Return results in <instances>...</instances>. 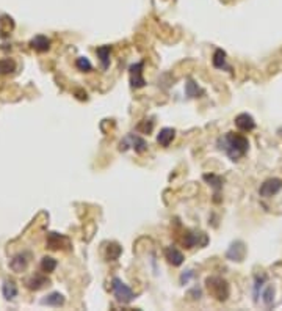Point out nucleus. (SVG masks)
<instances>
[{
	"instance_id": "1",
	"label": "nucleus",
	"mask_w": 282,
	"mask_h": 311,
	"mask_svg": "<svg viewBox=\"0 0 282 311\" xmlns=\"http://www.w3.org/2000/svg\"><path fill=\"white\" fill-rule=\"evenodd\" d=\"M218 148L229 156L231 161H238L240 157H243L248 149H250V142L248 138L241 134H234V132H227L226 135L218 138Z\"/></svg>"
},
{
	"instance_id": "2",
	"label": "nucleus",
	"mask_w": 282,
	"mask_h": 311,
	"mask_svg": "<svg viewBox=\"0 0 282 311\" xmlns=\"http://www.w3.org/2000/svg\"><path fill=\"white\" fill-rule=\"evenodd\" d=\"M205 286H207V291H209V294L219 302L227 300V297L231 294L229 284H227L226 280L221 278V277H209V278L205 280Z\"/></svg>"
},
{
	"instance_id": "3",
	"label": "nucleus",
	"mask_w": 282,
	"mask_h": 311,
	"mask_svg": "<svg viewBox=\"0 0 282 311\" xmlns=\"http://www.w3.org/2000/svg\"><path fill=\"white\" fill-rule=\"evenodd\" d=\"M111 289H113V294H115V297H116V300L121 302V303H130L133 299H135L133 291L127 286L125 283L121 281L119 278H113Z\"/></svg>"
},
{
	"instance_id": "4",
	"label": "nucleus",
	"mask_w": 282,
	"mask_h": 311,
	"mask_svg": "<svg viewBox=\"0 0 282 311\" xmlns=\"http://www.w3.org/2000/svg\"><path fill=\"white\" fill-rule=\"evenodd\" d=\"M281 189H282V180H279V178H271V180H266L262 184L259 189V194L260 196L270 198L273 195H276Z\"/></svg>"
},
{
	"instance_id": "5",
	"label": "nucleus",
	"mask_w": 282,
	"mask_h": 311,
	"mask_svg": "<svg viewBox=\"0 0 282 311\" xmlns=\"http://www.w3.org/2000/svg\"><path fill=\"white\" fill-rule=\"evenodd\" d=\"M143 66H144L143 62L130 66V69H129L130 71V83L133 88H143L146 85V81L143 77Z\"/></svg>"
},
{
	"instance_id": "6",
	"label": "nucleus",
	"mask_w": 282,
	"mask_h": 311,
	"mask_svg": "<svg viewBox=\"0 0 282 311\" xmlns=\"http://www.w3.org/2000/svg\"><path fill=\"white\" fill-rule=\"evenodd\" d=\"M245 253H246V248H245V244L243 242H234L232 246L229 247V250H227V253L226 256L229 258V260L232 261H241L245 258Z\"/></svg>"
},
{
	"instance_id": "7",
	"label": "nucleus",
	"mask_w": 282,
	"mask_h": 311,
	"mask_svg": "<svg viewBox=\"0 0 282 311\" xmlns=\"http://www.w3.org/2000/svg\"><path fill=\"white\" fill-rule=\"evenodd\" d=\"M235 126L243 131V132H250L256 128V121H254V118L248 114H240L237 118H235Z\"/></svg>"
},
{
	"instance_id": "8",
	"label": "nucleus",
	"mask_w": 282,
	"mask_h": 311,
	"mask_svg": "<svg viewBox=\"0 0 282 311\" xmlns=\"http://www.w3.org/2000/svg\"><path fill=\"white\" fill-rule=\"evenodd\" d=\"M165 256H166V260L170 264H172V266H180V264L184 262V255H182V251H179L176 247H168L165 250Z\"/></svg>"
},
{
	"instance_id": "9",
	"label": "nucleus",
	"mask_w": 282,
	"mask_h": 311,
	"mask_svg": "<svg viewBox=\"0 0 282 311\" xmlns=\"http://www.w3.org/2000/svg\"><path fill=\"white\" fill-rule=\"evenodd\" d=\"M174 137H176V131L171 128H165L160 131V134L157 135V142L160 147H170V143L174 140Z\"/></svg>"
},
{
	"instance_id": "10",
	"label": "nucleus",
	"mask_w": 282,
	"mask_h": 311,
	"mask_svg": "<svg viewBox=\"0 0 282 311\" xmlns=\"http://www.w3.org/2000/svg\"><path fill=\"white\" fill-rule=\"evenodd\" d=\"M212 63L217 69H231V66H227V63H226V52L221 49L215 50Z\"/></svg>"
},
{
	"instance_id": "11",
	"label": "nucleus",
	"mask_w": 282,
	"mask_h": 311,
	"mask_svg": "<svg viewBox=\"0 0 282 311\" xmlns=\"http://www.w3.org/2000/svg\"><path fill=\"white\" fill-rule=\"evenodd\" d=\"M110 52H111L110 46H100V48H97V50H96V54L100 60V65H102V69H107L110 66Z\"/></svg>"
},
{
	"instance_id": "12",
	"label": "nucleus",
	"mask_w": 282,
	"mask_h": 311,
	"mask_svg": "<svg viewBox=\"0 0 282 311\" xmlns=\"http://www.w3.org/2000/svg\"><path fill=\"white\" fill-rule=\"evenodd\" d=\"M30 44H31V48L35 49V50H38V52H46V50H49V48H50V39L46 38V36H43V35H39V36H36V38H33Z\"/></svg>"
},
{
	"instance_id": "13",
	"label": "nucleus",
	"mask_w": 282,
	"mask_h": 311,
	"mask_svg": "<svg viewBox=\"0 0 282 311\" xmlns=\"http://www.w3.org/2000/svg\"><path fill=\"white\" fill-rule=\"evenodd\" d=\"M201 236H204V233H190V231H188V233L184 236V239H182L184 246L187 248H193V247H196V246H203V242H199V237Z\"/></svg>"
},
{
	"instance_id": "14",
	"label": "nucleus",
	"mask_w": 282,
	"mask_h": 311,
	"mask_svg": "<svg viewBox=\"0 0 282 311\" xmlns=\"http://www.w3.org/2000/svg\"><path fill=\"white\" fill-rule=\"evenodd\" d=\"M43 305H49V307H62L64 303V295L60 293H52L50 295H47L46 299L41 300Z\"/></svg>"
},
{
	"instance_id": "15",
	"label": "nucleus",
	"mask_w": 282,
	"mask_h": 311,
	"mask_svg": "<svg viewBox=\"0 0 282 311\" xmlns=\"http://www.w3.org/2000/svg\"><path fill=\"white\" fill-rule=\"evenodd\" d=\"M49 283V280L46 278V277H43V275H35L33 277L31 280H29L27 281V286H29V289H41L44 284H47Z\"/></svg>"
},
{
	"instance_id": "16",
	"label": "nucleus",
	"mask_w": 282,
	"mask_h": 311,
	"mask_svg": "<svg viewBox=\"0 0 282 311\" xmlns=\"http://www.w3.org/2000/svg\"><path fill=\"white\" fill-rule=\"evenodd\" d=\"M127 138H129V140L132 142V147L135 148L137 153H143V151H146L147 145H146V142H144L141 137H138V135H135V134H130Z\"/></svg>"
},
{
	"instance_id": "17",
	"label": "nucleus",
	"mask_w": 282,
	"mask_h": 311,
	"mask_svg": "<svg viewBox=\"0 0 282 311\" xmlns=\"http://www.w3.org/2000/svg\"><path fill=\"white\" fill-rule=\"evenodd\" d=\"M204 180L207 182H210V186L215 189V196H218L219 189L223 187V181H221V178L217 175H204Z\"/></svg>"
},
{
	"instance_id": "18",
	"label": "nucleus",
	"mask_w": 282,
	"mask_h": 311,
	"mask_svg": "<svg viewBox=\"0 0 282 311\" xmlns=\"http://www.w3.org/2000/svg\"><path fill=\"white\" fill-rule=\"evenodd\" d=\"M3 295H5V299H15V297L17 295V288H16V284L13 283V281H5L3 284Z\"/></svg>"
},
{
	"instance_id": "19",
	"label": "nucleus",
	"mask_w": 282,
	"mask_h": 311,
	"mask_svg": "<svg viewBox=\"0 0 282 311\" xmlns=\"http://www.w3.org/2000/svg\"><path fill=\"white\" fill-rule=\"evenodd\" d=\"M121 251H123V248H121L118 244H110V246L107 247V260H109V261L118 260Z\"/></svg>"
},
{
	"instance_id": "20",
	"label": "nucleus",
	"mask_w": 282,
	"mask_h": 311,
	"mask_svg": "<svg viewBox=\"0 0 282 311\" xmlns=\"http://www.w3.org/2000/svg\"><path fill=\"white\" fill-rule=\"evenodd\" d=\"M10 266L13 270H16V272H22V270H25V267H27V260L24 256H16L15 260L11 261Z\"/></svg>"
},
{
	"instance_id": "21",
	"label": "nucleus",
	"mask_w": 282,
	"mask_h": 311,
	"mask_svg": "<svg viewBox=\"0 0 282 311\" xmlns=\"http://www.w3.org/2000/svg\"><path fill=\"white\" fill-rule=\"evenodd\" d=\"M57 267V261L53 260V258H49V256H46L43 258V261H41V269L44 270V272H52L53 269Z\"/></svg>"
},
{
	"instance_id": "22",
	"label": "nucleus",
	"mask_w": 282,
	"mask_h": 311,
	"mask_svg": "<svg viewBox=\"0 0 282 311\" xmlns=\"http://www.w3.org/2000/svg\"><path fill=\"white\" fill-rule=\"evenodd\" d=\"M76 65H77V68H78L80 71H83V72H90V71L93 69V65H91V62H90L86 57H78L77 62H76Z\"/></svg>"
},
{
	"instance_id": "23",
	"label": "nucleus",
	"mask_w": 282,
	"mask_h": 311,
	"mask_svg": "<svg viewBox=\"0 0 282 311\" xmlns=\"http://www.w3.org/2000/svg\"><path fill=\"white\" fill-rule=\"evenodd\" d=\"M152 128H154V121L152 120H144V121H141L138 124L137 129L143 132V134H149V132L152 131Z\"/></svg>"
},
{
	"instance_id": "24",
	"label": "nucleus",
	"mask_w": 282,
	"mask_h": 311,
	"mask_svg": "<svg viewBox=\"0 0 282 311\" xmlns=\"http://www.w3.org/2000/svg\"><path fill=\"white\" fill-rule=\"evenodd\" d=\"M15 69V63L11 60H2L0 62V74H6V72H11Z\"/></svg>"
},
{
	"instance_id": "25",
	"label": "nucleus",
	"mask_w": 282,
	"mask_h": 311,
	"mask_svg": "<svg viewBox=\"0 0 282 311\" xmlns=\"http://www.w3.org/2000/svg\"><path fill=\"white\" fill-rule=\"evenodd\" d=\"M199 93H201V90L196 87V83H194V82H191V81L187 83V95H188V96H191V98H196Z\"/></svg>"
},
{
	"instance_id": "26",
	"label": "nucleus",
	"mask_w": 282,
	"mask_h": 311,
	"mask_svg": "<svg viewBox=\"0 0 282 311\" xmlns=\"http://www.w3.org/2000/svg\"><path fill=\"white\" fill-rule=\"evenodd\" d=\"M273 299H274V289H273V286H268L266 291L264 293V302L266 303V305H271Z\"/></svg>"
}]
</instances>
